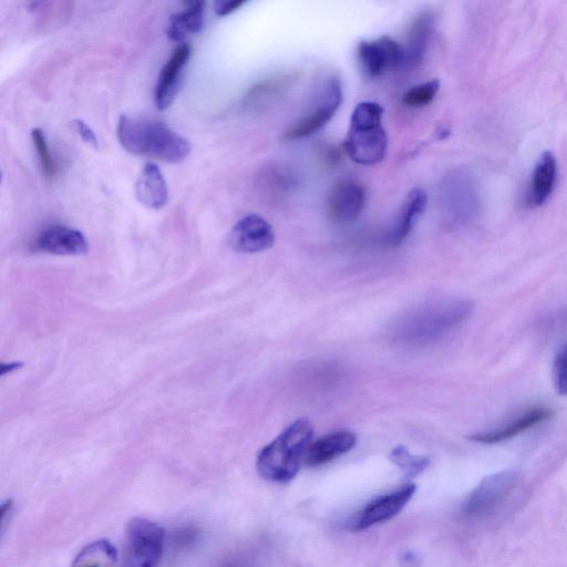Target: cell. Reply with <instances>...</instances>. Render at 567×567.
<instances>
[{"instance_id":"5b68a950","label":"cell","mask_w":567,"mask_h":567,"mask_svg":"<svg viewBox=\"0 0 567 567\" xmlns=\"http://www.w3.org/2000/svg\"><path fill=\"white\" fill-rule=\"evenodd\" d=\"M342 102V82L334 77L327 79L304 115L287 128L284 134L285 139L297 141L312 137L331 122Z\"/></svg>"},{"instance_id":"83f0119b","label":"cell","mask_w":567,"mask_h":567,"mask_svg":"<svg viewBox=\"0 0 567 567\" xmlns=\"http://www.w3.org/2000/svg\"><path fill=\"white\" fill-rule=\"evenodd\" d=\"M553 384L560 396H567V343L554 359Z\"/></svg>"},{"instance_id":"2e32d148","label":"cell","mask_w":567,"mask_h":567,"mask_svg":"<svg viewBox=\"0 0 567 567\" xmlns=\"http://www.w3.org/2000/svg\"><path fill=\"white\" fill-rule=\"evenodd\" d=\"M435 16L431 13L419 15L409 28L405 45H402V69L417 68L424 60L429 40L434 30Z\"/></svg>"},{"instance_id":"277c9868","label":"cell","mask_w":567,"mask_h":567,"mask_svg":"<svg viewBox=\"0 0 567 567\" xmlns=\"http://www.w3.org/2000/svg\"><path fill=\"white\" fill-rule=\"evenodd\" d=\"M384 109L373 101L356 106L344 142L347 156L362 166H374L387 154L388 137L383 126Z\"/></svg>"},{"instance_id":"7402d4cb","label":"cell","mask_w":567,"mask_h":567,"mask_svg":"<svg viewBox=\"0 0 567 567\" xmlns=\"http://www.w3.org/2000/svg\"><path fill=\"white\" fill-rule=\"evenodd\" d=\"M295 78L291 76L266 80L255 86L247 95L245 105L254 111H263L275 105L291 88Z\"/></svg>"},{"instance_id":"ac0fdd59","label":"cell","mask_w":567,"mask_h":567,"mask_svg":"<svg viewBox=\"0 0 567 567\" xmlns=\"http://www.w3.org/2000/svg\"><path fill=\"white\" fill-rule=\"evenodd\" d=\"M552 417V411L548 408H535L515 420L509 422L496 430L480 432L470 437V440L484 443V445H496V443L511 440L518 437L522 432L528 431L536 425Z\"/></svg>"},{"instance_id":"603a6c76","label":"cell","mask_w":567,"mask_h":567,"mask_svg":"<svg viewBox=\"0 0 567 567\" xmlns=\"http://www.w3.org/2000/svg\"><path fill=\"white\" fill-rule=\"evenodd\" d=\"M203 22V7H185L183 12L171 16L167 35L172 41L180 43L185 37L200 33Z\"/></svg>"},{"instance_id":"30bf717a","label":"cell","mask_w":567,"mask_h":567,"mask_svg":"<svg viewBox=\"0 0 567 567\" xmlns=\"http://www.w3.org/2000/svg\"><path fill=\"white\" fill-rule=\"evenodd\" d=\"M416 489L415 484H406L386 496L371 501L356 515L353 530L364 531L379 523L394 519L414 497Z\"/></svg>"},{"instance_id":"9c48e42d","label":"cell","mask_w":567,"mask_h":567,"mask_svg":"<svg viewBox=\"0 0 567 567\" xmlns=\"http://www.w3.org/2000/svg\"><path fill=\"white\" fill-rule=\"evenodd\" d=\"M357 54L360 66L371 78L384 75L390 69L401 68L404 59L402 45L388 36L362 41Z\"/></svg>"},{"instance_id":"3957f363","label":"cell","mask_w":567,"mask_h":567,"mask_svg":"<svg viewBox=\"0 0 567 567\" xmlns=\"http://www.w3.org/2000/svg\"><path fill=\"white\" fill-rule=\"evenodd\" d=\"M313 436L311 422L305 419L293 422L257 457L256 467L261 477L276 483L291 481L305 460Z\"/></svg>"},{"instance_id":"1f68e13d","label":"cell","mask_w":567,"mask_h":567,"mask_svg":"<svg viewBox=\"0 0 567 567\" xmlns=\"http://www.w3.org/2000/svg\"><path fill=\"white\" fill-rule=\"evenodd\" d=\"M185 7H205V0H182Z\"/></svg>"},{"instance_id":"4316f807","label":"cell","mask_w":567,"mask_h":567,"mask_svg":"<svg viewBox=\"0 0 567 567\" xmlns=\"http://www.w3.org/2000/svg\"><path fill=\"white\" fill-rule=\"evenodd\" d=\"M32 138L41 169H43L47 179H54L57 173V164L53 156H51L46 134L43 130L37 128L33 130Z\"/></svg>"},{"instance_id":"e0dca14e","label":"cell","mask_w":567,"mask_h":567,"mask_svg":"<svg viewBox=\"0 0 567 567\" xmlns=\"http://www.w3.org/2000/svg\"><path fill=\"white\" fill-rule=\"evenodd\" d=\"M357 443V437L352 431L342 430L333 432L314 443H311L305 461L308 466L318 467L331 462L346 452L352 450Z\"/></svg>"},{"instance_id":"5bb4252c","label":"cell","mask_w":567,"mask_h":567,"mask_svg":"<svg viewBox=\"0 0 567 567\" xmlns=\"http://www.w3.org/2000/svg\"><path fill=\"white\" fill-rule=\"evenodd\" d=\"M427 204L428 198L424 190L414 189L409 192L386 232L385 241L389 246H399L408 239L411 231L426 212Z\"/></svg>"},{"instance_id":"4dcf8cb0","label":"cell","mask_w":567,"mask_h":567,"mask_svg":"<svg viewBox=\"0 0 567 567\" xmlns=\"http://www.w3.org/2000/svg\"><path fill=\"white\" fill-rule=\"evenodd\" d=\"M19 367H22V363H10L9 365L3 363L2 375L4 376L7 373H13V371Z\"/></svg>"},{"instance_id":"8fae6325","label":"cell","mask_w":567,"mask_h":567,"mask_svg":"<svg viewBox=\"0 0 567 567\" xmlns=\"http://www.w3.org/2000/svg\"><path fill=\"white\" fill-rule=\"evenodd\" d=\"M275 243L273 226L261 215L249 214L234 225L230 244L237 252L254 254L272 249Z\"/></svg>"},{"instance_id":"ffe728a7","label":"cell","mask_w":567,"mask_h":567,"mask_svg":"<svg viewBox=\"0 0 567 567\" xmlns=\"http://www.w3.org/2000/svg\"><path fill=\"white\" fill-rule=\"evenodd\" d=\"M257 182L267 197L282 199L298 188L300 179L286 164L270 163L261 170Z\"/></svg>"},{"instance_id":"7c38bea8","label":"cell","mask_w":567,"mask_h":567,"mask_svg":"<svg viewBox=\"0 0 567 567\" xmlns=\"http://www.w3.org/2000/svg\"><path fill=\"white\" fill-rule=\"evenodd\" d=\"M366 190L363 184L347 180L336 185L328 199L329 219L337 225L355 223L366 205Z\"/></svg>"},{"instance_id":"f1b7e54d","label":"cell","mask_w":567,"mask_h":567,"mask_svg":"<svg viewBox=\"0 0 567 567\" xmlns=\"http://www.w3.org/2000/svg\"><path fill=\"white\" fill-rule=\"evenodd\" d=\"M249 0H214V12L220 17L229 16Z\"/></svg>"},{"instance_id":"52a82bcc","label":"cell","mask_w":567,"mask_h":567,"mask_svg":"<svg viewBox=\"0 0 567 567\" xmlns=\"http://www.w3.org/2000/svg\"><path fill=\"white\" fill-rule=\"evenodd\" d=\"M519 482L520 473L515 470H504L484 478L463 504V517L471 520L487 518L507 501Z\"/></svg>"},{"instance_id":"8992f818","label":"cell","mask_w":567,"mask_h":567,"mask_svg":"<svg viewBox=\"0 0 567 567\" xmlns=\"http://www.w3.org/2000/svg\"><path fill=\"white\" fill-rule=\"evenodd\" d=\"M443 224L449 228L467 224L477 210V192L467 174L455 171L446 175L439 187Z\"/></svg>"},{"instance_id":"ba28073f","label":"cell","mask_w":567,"mask_h":567,"mask_svg":"<svg viewBox=\"0 0 567 567\" xmlns=\"http://www.w3.org/2000/svg\"><path fill=\"white\" fill-rule=\"evenodd\" d=\"M166 532L156 522L136 518L129 522L126 534L125 564L152 567L159 564L164 552Z\"/></svg>"},{"instance_id":"9a60e30c","label":"cell","mask_w":567,"mask_h":567,"mask_svg":"<svg viewBox=\"0 0 567 567\" xmlns=\"http://www.w3.org/2000/svg\"><path fill=\"white\" fill-rule=\"evenodd\" d=\"M37 251L55 255L77 256L88 252V242L81 232L67 226H51L35 242Z\"/></svg>"},{"instance_id":"6da1fadb","label":"cell","mask_w":567,"mask_h":567,"mask_svg":"<svg viewBox=\"0 0 567 567\" xmlns=\"http://www.w3.org/2000/svg\"><path fill=\"white\" fill-rule=\"evenodd\" d=\"M472 308L470 302L461 300L420 304L396 319L391 337L396 343L410 347L437 343L467 321Z\"/></svg>"},{"instance_id":"d6a6232c","label":"cell","mask_w":567,"mask_h":567,"mask_svg":"<svg viewBox=\"0 0 567 567\" xmlns=\"http://www.w3.org/2000/svg\"><path fill=\"white\" fill-rule=\"evenodd\" d=\"M37 2H39V0H33V3H35V4H36Z\"/></svg>"},{"instance_id":"484cf974","label":"cell","mask_w":567,"mask_h":567,"mask_svg":"<svg viewBox=\"0 0 567 567\" xmlns=\"http://www.w3.org/2000/svg\"><path fill=\"white\" fill-rule=\"evenodd\" d=\"M440 89V81L429 80L418 86L410 88L404 96L402 103L409 108H424L435 100Z\"/></svg>"},{"instance_id":"44dd1931","label":"cell","mask_w":567,"mask_h":567,"mask_svg":"<svg viewBox=\"0 0 567 567\" xmlns=\"http://www.w3.org/2000/svg\"><path fill=\"white\" fill-rule=\"evenodd\" d=\"M558 177V163L554 154L546 151L536 163L530 190V201L535 206L543 205L551 197Z\"/></svg>"},{"instance_id":"cb8c5ba5","label":"cell","mask_w":567,"mask_h":567,"mask_svg":"<svg viewBox=\"0 0 567 567\" xmlns=\"http://www.w3.org/2000/svg\"><path fill=\"white\" fill-rule=\"evenodd\" d=\"M118 561V551L108 540H99L82 549L74 566H112Z\"/></svg>"},{"instance_id":"f546056e","label":"cell","mask_w":567,"mask_h":567,"mask_svg":"<svg viewBox=\"0 0 567 567\" xmlns=\"http://www.w3.org/2000/svg\"><path fill=\"white\" fill-rule=\"evenodd\" d=\"M72 127H74L75 131L79 134L82 140L89 144V146L98 148L99 143L97 136L94 131L82 120H74L72 121Z\"/></svg>"},{"instance_id":"4fadbf2b","label":"cell","mask_w":567,"mask_h":567,"mask_svg":"<svg viewBox=\"0 0 567 567\" xmlns=\"http://www.w3.org/2000/svg\"><path fill=\"white\" fill-rule=\"evenodd\" d=\"M191 53L192 49L189 44L179 45L160 71L156 92H154V100L159 110L170 108L177 97L183 70L189 63Z\"/></svg>"},{"instance_id":"d6986e66","label":"cell","mask_w":567,"mask_h":567,"mask_svg":"<svg viewBox=\"0 0 567 567\" xmlns=\"http://www.w3.org/2000/svg\"><path fill=\"white\" fill-rule=\"evenodd\" d=\"M136 197L149 209L160 210L169 201L167 182L156 164L148 163L136 184Z\"/></svg>"},{"instance_id":"d4e9b609","label":"cell","mask_w":567,"mask_h":567,"mask_svg":"<svg viewBox=\"0 0 567 567\" xmlns=\"http://www.w3.org/2000/svg\"><path fill=\"white\" fill-rule=\"evenodd\" d=\"M389 459L391 462L405 472L409 478L417 477L418 474L424 472L430 465V459L427 457L411 455L409 450L404 446H399L390 452Z\"/></svg>"},{"instance_id":"7a4b0ae2","label":"cell","mask_w":567,"mask_h":567,"mask_svg":"<svg viewBox=\"0 0 567 567\" xmlns=\"http://www.w3.org/2000/svg\"><path fill=\"white\" fill-rule=\"evenodd\" d=\"M118 138L123 149L134 156H148L168 163L182 162L191 152L187 139L159 121L122 116Z\"/></svg>"}]
</instances>
